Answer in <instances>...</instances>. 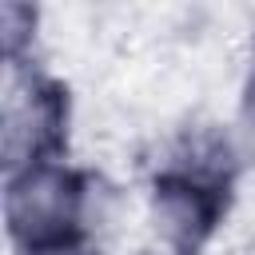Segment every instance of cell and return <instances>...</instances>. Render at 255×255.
Returning a JSON list of instances; mask_svg holds the SVG:
<instances>
[{"label": "cell", "instance_id": "6da1fadb", "mask_svg": "<svg viewBox=\"0 0 255 255\" xmlns=\"http://www.w3.org/2000/svg\"><path fill=\"white\" fill-rule=\"evenodd\" d=\"M8 231L28 255L64 251L84 223V187L72 171L52 163H28L8 179Z\"/></svg>", "mask_w": 255, "mask_h": 255}, {"label": "cell", "instance_id": "7a4b0ae2", "mask_svg": "<svg viewBox=\"0 0 255 255\" xmlns=\"http://www.w3.org/2000/svg\"><path fill=\"white\" fill-rule=\"evenodd\" d=\"M60 124H64L60 92L52 84L28 80L20 92H12L8 112H4V151H8V159L20 163V167L40 163L44 151L60 139Z\"/></svg>", "mask_w": 255, "mask_h": 255}, {"label": "cell", "instance_id": "3957f363", "mask_svg": "<svg viewBox=\"0 0 255 255\" xmlns=\"http://www.w3.org/2000/svg\"><path fill=\"white\" fill-rule=\"evenodd\" d=\"M211 191L215 187H207L203 179H191V175H175L155 187V223L163 227V235L171 243L195 247L211 231V219H215Z\"/></svg>", "mask_w": 255, "mask_h": 255}]
</instances>
